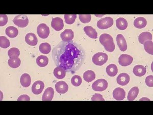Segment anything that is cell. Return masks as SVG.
Masks as SVG:
<instances>
[{"mask_svg":"<svg viewBox=\"0 0 153 115\" xmlns=\"http://www.w3.org/2000/svg\"><path fill=\"white\" fill-rule=\"evenodd\" d=\"M8 22V18L6 14H1L0 15V26H4Z\"/></svg>","mask_w":153,"mask_h":115,"instance_id":"cell-38","label":"cell"},{"mask_svg":"<svg viewBox=\"0 0 153 115\" xmlns=\"http://www.w3.org/2000/svg\"><path fill=\"white\" fill-rule=\"evenodd\" d=\"M21 60L19 58H10L8 61L9 66L12 68H17L21 65Z\"/></svg>","mask_w":153,"mask_h":115,"instance_id":"cell-30","label":"cell"},{"mask_svg":"<svg viewBox=\"0 0 153 115\" xmlns=\"http://www.w3.org/2000/svg\"><path fill=\"white\" fill-rule=\"evenodd\" d=\"M84 30L86 34L88 37L94 39H96L97 38V33L96 31V30L92 27L90 26H87L84 28Z\"/></svg>","mask_w":153,"mask_h":115,"instance_id":"cell-22","label":"cell"},{"mask_svg":"<svg viewBox=\"0 0 153 115\" xmlns=\"http://www.w3.org/2000/svg\"><path fill=\"white\" fill-rule=\"evenodd\" d=\"M147 21L146 19L143 17L136 18L134 21V26L136 28L142 29L146 26Z\"/></svg>","mask_w":153,"mask_h":115,"instance_id":"cell-23","label":"cell"},{"mask_svg":"<svg viewBox=\"0 0 153 115\" xmlns=\"http://www.w3.org/2000/svg\"><path fill=\"white\" fill-rule=\"evenodd\" d=\"M51 26L56 31H60L64 27V23L62 19L60 18L53 19L51 22Z\"/></svg>","mask_w":153,"mask_h":115,"instance_id":"cell-10","label":"cell"},{"mask_svg":"<svg viewBox=\"0 0 153 115\" xmlns=\"http://www.w3.org/2000/svg\"><path fill=\"white\" fill-rule=\"evenodd\" d=\"M144 48L145 51L146 52L151 55H153V43L152 41L148 40L146 42H144Z\"/></svg>","mask_w":153,"mask_h":115,"instance_id":"cell-32","label":"cell"},{"mask_svg":"<svg viewBox=\"0 0 153 115\" xmlns=\"http://www.w3.org/2000/svg\"><path fill=\"white\" fill-rule=\"evenodd\" d=\"M139 93V89L137 87H135L131 89L128 95V100L129 101H133L135 99Z\"/></svg>","mask_w":153,"mask_h":115,"instance_id":"cell-26","label":"cell"},{"mask_svg":"<svg viewBox=\"0 0 153 115\" xmlns=\"http://www.w3.org/2000/svg\"><path fill=\"white\" fill-rule=\"evenodd\" d=\"M83 78L86 82H91L96 78V74L91 70H88L84 73Z\"/></svg>","mask_w":153,"mask_h":115,"instance_id":"cell-29","label":"cell"},{"mask_svg":"<svg viewBox=\"0 0 153 115\" xmlns=\"http://www.w3.org/2000/svg\"><path fill=\"white\" fill-rule=\"evenodd\" d=\"M54 75L58 79L64 78L66 75V70L61 66H57L54 69Z\"/></svg>","mask_w":153,"mask_h":115,"instance_id":"cell-20","label":"cell"},{"mask_svg":"<svg viewBox=\"0 0 153 115\" xmlns=\"http://www.w3.org/2000/svg\"><path fill=\"white\" fill-rule=\"evenodd\" d=\"M133 72L134 75L136 76L141 77L146 74V69L141 65H137L134 66Z\"/></svg>","mask_w":153,"mask_h":115,"instance_id":"cell-18","label":"cell"},{"mask_svg":"<svg viewBox=\"0 0 153 115\" xmlns=\"http://www.w3.org/2000/svg\"><path fill=\"white\" fill-rule=\"evenodd\" d=\"M37 33L40 38L45 39L49 37L50 34V29L45 24H40L37 28Z\"/></svg>","mask_w":153,"mask_h":115,"instance_id":"cell-7","label":"cell"},{"mask_svg":"<svg viewBox=\"0 0 153 115\" xmlns=\"http://www.w3.org/2000/svg\"><path fill=\"white\" fill-rule=\"evenodd\" d=\"M108 87V82L104 79H100L96 80L92 85V88L94 91L102 92Z\"/></svg>","mask_w":153,"mask_h":115,"instance_id":"cell-4","label":"cell"},{"mask_svg":"<svg viewBox=\"0 0 153 115\" xmlns=\"http://www.w3.org/2000/svg\"><path fill=\"white\" fill-rule=\"evenodd\" d=\"M61 39L65 42H69L73 39L74 34L73 30L70 29L65 30L60 34Z\"/></svg>","mask_w":153,"mask_h":115,"instance_id":"cell-12","label":"cell"},{"mask_svg":"<svg viewBox=\"0 0 153 115\" xmlns=\"http://www.w3.org/2000/svg\"><path fill=\"white\" fill-rule=\"evenodd\" d=\"M130 78L128 74L123 73L118 75L117 79V82L120 86H126L129 83Z\"/></svg>","mask_w":153,"mask_h":115,"instance_id":"cell-14","label":"cell"},{"mask_svg":"<svg viewBox=\"0 0 153 115\" xmlns=\"http://www.w3.org/2000/svg\"><path fill=\"white\" fill-rule=\"evenodd\" d=\"M25 41L28 45L32 46L36 45L38 43L36 36L33 33H29L26 35Z\"/></svg>","mask_w":153,"mask_h":115,"instance_id":"cell-16","label":"cell"},{"mask_svg":"<svg viewBox=\"0 0 153 115\" xmlns=\"http://www.w3.org/2000/svg\"><path fill=\"white\" fill-rule=\"evenodd\" d=\"M75 43H60L53 51V58L56 64L65 70L78 69L83 61V54Z\"/></svg>","mask_w":153,"mask_h":115,"instance_id":"cell-1","label":"cell"},{"mask_svg":"<svg viewBox=\"0 0 153 115\" xmlns=\"http://www.w3.org/2000/svg\"><path fill=\"white\" fill-rule=\"evenodd\" d=\"M106 73L109 76H115L118 73L117 67L114 64H110L106 68Z\"/></svg>","mask_w":153,"mask_h":115,"instance_id":"cell-24","label":"cell"},{"mask_svg":"<svg viewBox=\"0 0 153 115\" xmlns=\"http://www.w3.org/2000/svg\"><path fill=\"white\" fill-rule=\"evenodd\" d=\"M92 101H104L102 95L100 94H95L91 98Z\"/></svg>","mask_w":153,"mask_h":115,"instance_id":"cell-40","label":"cell"},{"mask_svg":"<svg viewBox=\"0 0 153 115\" xmlns=\"http://www.w3.org/2000/svg\"><path fill=\"white\" fill-rule=\"evenodd\" d=\"M100 42L107 51L112 52L114 50L115 44L113 39L109 34L106 33L102 34L100 37Z\"/></svg>","mask_w":153,"mask_h":115,"instance_id":"cell-2","label":"cell"},{"mask_svg":"<svg viewBox=\"0 0 153 115\" xmlns=\"http://www.w3.org/2000/svg\"><path fill=\"white\" fill-rule=\"evenodd\" d=\"M153 37L151 33L149 32H144L141 33L138 37V40L141 44H144V42L150 40L152 41Z\"/></svg>","mask_w":153,"mask_h":115,"instance_id":"cell-21","label":"cell"},{"mask_svg":"<svg viewBox=\"0 0 153 115\" xmlns=\"http://www.w3.org/2000/svg\"><path fill=\"white\" fill-rule=\"evenodd\" d=\"M51 47L50 45L47 43H44L40 44L39 46V51L43 54H48L50 52Z\"/></svg>","mask_w":153,"mask_h":115,"instance_id":"cell-31","label":"cell"},{"mask_svg":"<svg viewBox=\"0 0 153 115\" xmlns=\"http://www.w3.org/2000/svg\"><path fill=\"white\" fill-rule=\"evenodd\" d=\"M146 84L148 87H153V76L150 75L146 77Z\"/></svg>","mask_w":153,"mask_h":115,"instance_id":"cell-39","label":"cell"},{"mask_svg":"<svg viewBox=\"0 0 153 115\" xmlns=\"http://www.w3.org/2000/svg\"><path fill=\"white\" fill-rule=\"evenodd\" d=\"M36 63L38 66L40 67H45L48 65L49 59L46 56L40 55L37 58Z\"/></svg>","mask_w":153,"mask_h":115,"instance_id":"cell-28","label":"cell"},{"mask_svg":"<svg viewBox=\"0 0 153 115\" xmlns=\"http://www.w3.org/2000/svg\"><path fill=\"white\" fill-rule=\"evenodd\" d=\"M30 100V99L29 97L27 95H22L21 96H19L18 99V101H25V100L29 101Z\"/></svg>","mask_w":153,"mask_h":115,"instance_id":"cell-41","label":"cell"},{"mask_svg":"<svg viewBox=\"0 0 153 115\" xmlns=\"http://www.w3.org/2000/svg\"><path fill=\"white\" fill-rule=\"evenodd\" d=\"M6 35L10 38H14L19 34V31L17 28L15 27L9 26L7 27L6 29Z\"/></svg>","mask_w":153,"mask_h":115,"instance_id":"cell-25","label":"cell"},{"mask_svg":"<svg viewBox=\"0 0 153 115\" xmlns=\"http://www.w3.org/2000/svg\"><path fill=\"white\" fill-rule=\"evenodd\" d=\"M114 23L111 17H106L100 19L97 22V26L100 29H106L111 27Z\"/></svg>","mask_w":153,"mask_h":115,"instance_id":"cell-5","label":"cell"},{"mask_svg":"<svg viewBox=\"0 0 153 115\" xmlns=\"http://www.w3.org/2000/svg\"><path fill=\"white\" fill-rule=\"evenodd\" d=\"M113 96L116 100H123L125 98L126 92L124 91V89L120 87H117L113 91Z\"/></svg>","mask_w":153,"mask_h":115,"instance_id":"cell-11","label":"cell"},{"mask_svg":"<svg viewBox=\"0 0 153 115\" xmlns=\"http://www.w3.org/2000/svg\"><path fill=\"white\" fill-rule=\"evenodd\" d=\"M79 18L83 23H89L91 21V14H79Z\"/></svg>","mask_w":153,"mask_h":115,"instance_id":"cell-37","label":"cell"},{"mask_svg":"<svg viewBox=\"0 0 153 115\" xmlns=\"http://www.w3.org/2000/svg\"><path fill=\"white\" fill-rule=\"evenodd\" d=\"M116 26L118 29L124 30L128 27V22L127 20L124 18H118L116 21Z\"/></svg>","mask_w":153,"mask_h":115,"instance_id":"cell-27","label":"cell"},{"mask_svg":"<svg viewBox=\"0 0 153 115\" xmlns=\"http://www.w3.org/2000/svg\"><path fill=\"white\" fill-rule=\"evenodd\" d=\"M0 46L2 48H7L10 46V42L9 40L5 37L1 36L0 37Z\"/></svg>","mask_w":153,"mask_h":115,"instance_id":"cell-34","label":"cell"},{"mask_svg":"<svg viewBox=\"0 0 153 115\" xmlns=\"http://www.w3.org/2000/svg\"><path fill=\"white\" fill-rule=\"evenodd\" d=\"M54 91L52 87H48L42 96V101H51L54 97Z\"/></svg>","mask_w":153,"mask_h":115,"instance_id":"cell-17","label":"cell"},{"mask_svg":"<svg viewBox=\"0 0 153 115\" xmlns=\"http://www.w3.org/2000/svg\"><path fill=\"white\" fill-rule=\"evenodd\" d=\"M44 87H45V84L44 82L40 80L36 81L32 85V91L34 94H40L43 91Z\"/></svg>","mask_w":153,"mask_h":115,"instance_id":"cell-9","label":"cell"},{"mask_svg":"<svg viewBox=\"0 0 153 115\" xmlns=\"http://www.w3.org/2000/svg\"><path fill=\"white\" fill-rule=\"evenodd\" d=\"M20 82H21V85L23 86V87H28L31 84V77L28 74H24L21 76Z\"/></svg>","mask_w":153,"mask_h":115,"instance_id":"cell-19","label":"cell"},{"mask_svg":"<svg viewBox=\"0 0 153 115\" xmlns=\"http://www.w3.org/2000/svg\"><path fill=\"white\" fill-rule=\"evenodd\" d=\"M108 55L104 53L99 52L94 54L92 58V62L94 64L101 66L105 64L108 60Z\"/></svg>","mask_w":153,"mask_h":115,"instance_id":"cell-3","label":"cell"},{"mask_svg":"<svg viewBox=\"0 0 153 115\" xmlns=\"http://www.w3.org/2000/svg\"><path fill=\"white\" fill-rule=\"evenodd\" d=\"M117 44L120 51L124 52L127 50V42L124 36L122 34H118L117 37Z\"/></svg>","mask_w":153,"mask_h":115,"instance_id":"cell-13","label":"cell"},{"mask_svg":"<svg viewBox=\"0 0 153 115\" xmlns=\"http://www.w3.org/2000/svg\"><path fill=\"white\" fill-rule=\"evenodd\" d=\"M55 89L57 92L59 94H65L68 90V86L66 82L63 81L57 82L55 84Z\"/></svg>","mask_w":153,"mask_h":115,"instance_id":"cell-15","label":"cell"},{"mask_svg":"<svg viewBox=\"0 0 153 115\" xmlns=\"http://www.w3.org/2000/svg\"><path fill=\"white\" fill-rule=\"evenodd\" d=\"M76 14H65V22L68 24H73L76 19Z\"/></svg>","mask_w":153,"mask_h":115,"instance_id":"cell-35","label":"cell"},{"mask_svg":"<svg viewBox=\"0 0 153 115\" xmlns=\"http://www.w3.org/2000/svg\"><path fill=\"white\" fill-rule=\"evenodd\" d=\"M133 61V58L127 54H122L118 58L119 64L123 66H128Z\"/></svg>","mask_w":153,"mask_h":115,"instance_id":"cell-8","label":"cell"},{"mask_svg":"<svg viewBox=\"0 0 153 115\" xmlns=\"http://www.w3.org/2000/svg\"><path fill=\"white\" fill-rule=\"evenodd\" d=\"M20 52L18 48H12L9 49L8 52V55L10 58H17L19 56Z\"/></svg>","mask_w":153,"mask_h":115,"instance_id":"cell-33","label":"cell"},{"mask_svg":"<svg viewBox=\"0 0 153 115\" xmlns=\"http://www.w3.org/2000/svg\"><path fill=\"white\" fill-rule=\"evenodd\" d=\"M82 78L78 75L74 76L71 79V84L75 87H79L82 83Z\"/></svg>","mask_w":153,"mask_h":115,"instance_id":"cell-36","label":"cell"},{"mask_svg":"<svg viewBox=\"0 0 153 115\" xmlns=\"http://www.w3.org/2000/svg\"><path fill=\"white\" fill-rule=\"evenodd\" d=\"M13 22L14 24L17 26L21 28H24L25 27L27 26L29 23V19L27 16L21 14L16 16L13 20Z\"/></svg>","mask_w":153,"mask_h":115,"instance_id":"cell-6","label":"cell"}]
</instances>
